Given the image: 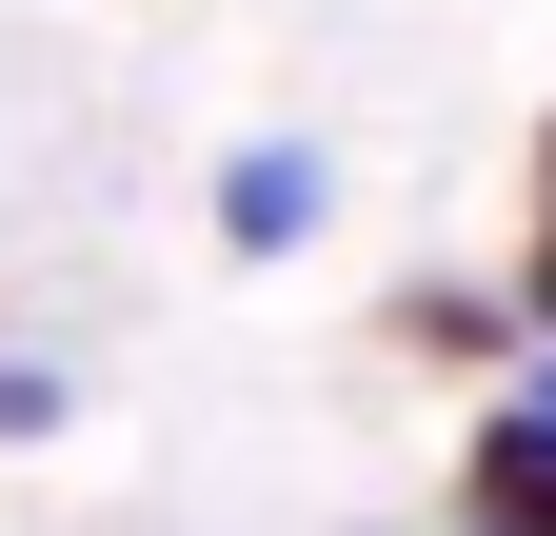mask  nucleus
Here are the masks:
<instances>
[{"mask_svg": "<svg viewBox=\"0 0 556 536\" xmlns=\"http://www.w3.org/2000/svg\"><path fill=\"white\" fill-rule=\"evenodd\" d=\"M457 536H556V418L477 397V437H457Z\"/></svg>", "mask_w": 556, "mask_h": 536, "instance_id": "obj_1", "label": "nucleus"}, {"mask_svg": "<svg viewBox=\"0 0 556 536\" xmlns=\"http://www.w3.org/2000/svg\"><path fill=\"white\" fill-rule=\"evenodd\" d=\"M318 199H338L318 140H239V159H219V258H299V239H318Z\"/></svg>", "mask_w": 556, "mask_h": 536, "instance_id": "obj_2", "label": "nucleus"}, {"mask_svg": "<svg viewBox=\"0 0 556 536\" xmlns=\"http://www.w3.org/2000/svg\"><path fill=\"white\" fill-rule=\"evenodd\" d=\"M397 339H417V358H477V378H497V358H517V298H397Z\"/></svg>", "mask_w": 556, "mask_h": 536, "instance_id": "obj_3", "label": "nucleus"}, {"mask_svg": "<svg viewBox=\"0 0 556 536\" xmlns=\"http://www.w3.org/2000/svg\"><path fill=\"white\" fill-rule=\"evenodd\" d=\"M60 418H80V378H60V358H0V457H21V437H60Z\"/></svg>", "mask_w": 556, "mask_h": 536, "instance_id": "obj_4", "label": "nucleus"}, {"mask_svg": "<svg viewBox=\"0 0 556 536\" xmlns=\"http://www.w3.org/2000/svg\"><path fill=\"white\" fill-rule=\"evenodd\" d=\"M517 318H536V339H556V239H536V258H517Z\"/></svg>", "mask_w": 556, "mask_h": 536, "instance_id": "obj_5", "label": "nucleus"}, {"mask_svg": "<svg viewBox=\"0 0 556 536\" xmlns=\"http://www.w3.org/2000/svg\"><path fill=\"white\" fill-rule=\"evenodd\" d=\"M536 239H556V119H536Z\"/></svg>", "mask_w": 556, "mask_h": 536, "instance_id": "obj_6", "label": "nucleus"}]
</instances>
